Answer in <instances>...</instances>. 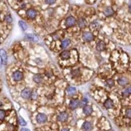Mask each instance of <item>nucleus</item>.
I'll list each match as a JSON object with an SVG mask.
<instances>
[{
    "instance_id": "25",
    "label": "nucleus",
    "mask_w": 131,
    "mask_h": 131,
    "mask_svg": "<svg viewBox=\"0 0 131 131\" xmlns=\"http://www.w3.org/2000/svg\"><path fill=\"white\" fill-rule=\"evenodd\" d=\"M6 117V112L3 109H0V120L3 121Z\"/></svg>"
},
{
    "instance_id": "32",
    "label": "nucleus",
    "mask_w": 131,
    "mask_h": 131,
    "mask_svg": "<svg viewBox=\"0 0 131 131\" xmlns=\"http://www.w3.org/2000/svg\"><path fill=\"white\" fill-rule=\"evenodd\" d=\"M45 3H46L47 4H49V5H51V4L55 3L56 0H45Z\"/></svg>"
},
{
    "instance_id": "6",
    "label": "nucleus",
    "mask_w": 131,
    "mask_h": 131,
    "mask_svg": "<svg viewBox=\"0 0 131 131\" xmlns=\"http://www.w3.org/2000/svg\"><path fill=\"white\" fill-rule=\"evenodd\" d=\"M13 79L15 80V81H20V80H21L23 79V77H24V75H23V73L21 72H20V71H16V72H15L13 73Z\"/></svg>"
},
{
    "instance_id": "20",
    "label": "nucleus",
    "mask_w": 131,
    "mask_h": 131,
    "mask_svg": "<svg viewBox=\"0 0 131 131\" xmlns=\"http://www.w3.org/2000/svg\"><path fill=\"white\" fill-rule=\"evenodd\" d=\"M71 75H72L73 77H79L80 76L79 69H78V68H76V69H73L71 71Z\"/></svg>"
},
{
    "instance_id": "28",
    "label": "nucleus",
    "mask_w": 131,
    "mask_h": 131,
    "mask_svg": "<svg viewBox=\"0 0 131 131\" xmlns=\"http://www.w3.org/2000/svg\"><path fill=\"white\" fill-rule=\"evenodd\" d=\"M87 102H88V101H87V98H83V99L79 102V106H85V105L87 104Z\"/></svg>"
},
{
    "instance_id": "7",
    "label": "nucleus",
    "mask_w": 131,
    "mask_h": 131,
    "mask_svg": "<svg viewBox=\"0 0 131 131\" xmlns=\"http://www.w3.org/2000/svg\"><path fill=\"white\" fill-rule=\"evenodd\" d=\"M79 106V101L78 100L74 99V100L70 101V105H69V107H70V109H75Z\"/></svg>"
},
{
    "instance_id": "5",
    "label": "nucleus",
    "mask_w": 131,
    "mask_h": 131,
    "mask_svg": "<svg viewBox=\"0 0 131 131\" xmlns=\"http://www.w3.org/2000/svg\"><path fill=\"white\" fill-rule=\"evenodd\" d=\"M31 92L32 91L28 88L24 89V90H22L21 92V96L23 98H24V99H28L31 96Z\"/></svg>"
},
{
    "instance_id": "27",
    "label": "nucleus",
    "mask_w": 131,
    "mask_h": 131,
    "mask_svg": "<svg viewBox=\"0 0 131 131\" xmlns=\"http://www.w3.org/2000/svg\"><path fill=\"white\" fill-rule=\"evenodd\" d=\"M30 97L32 98L33 100H36L37 98V93H36V91L33 90L31 92V96Z\"/></svg>"
},
{
    "instance_id": "23",
    "label": "nucleus",
    "mask_w": 131,
    "mask_h": 131,
    "mask_svg": "<svg viewBox=\"0 0 131 131\" xmlns=\"http://www.w3.org/2000/svg\"><path fill=\"white\" fill-rule=\"evenodd\" d=\"M19 25L23 31H26L28 28V25L25 24L24 21H19Z\"/></svg>"
},
{
    "instance_id": "2",
    "label": "nucleus",
    "mask_w": 131,
    "mask_h": 131,
    "mask_svg": "<svg viewBox=\"0 0 131 131\" xmlns=\"http://www.w3.org/2000/svg\"><path fill=\"white\" fill-rule=\"evenodd\" d=\"M75 24H76V19L73 16H69L67 19H66V25L69 27H73Z\"/></svg>"
},
{
    "instance_id": "31",
    "label": "nucleus",
    "mask_w": 131,
    "mask_h": 131,
    "mask_svg": "<svg viewBox=\"0 0 131 131\" xmlns=\"http://www.w3.org/2000/svg\"><path fill=\"white\" fill-rule=\"evenodd\" d=\"M125 115H126V117H127L128 118H131V110H130V109H128L127 110H126Z\"/></svg>"
},
{
    "instance_id": "10",
    "label": "nucleus",
    "mask_w": 131,
    "mask_h": 131,
    "mask_svg": "<svg viewBox=\"0 0 131 131\" xmlns=\"http://www.w3.org/2000/svg\"><path fill=\"white\" fill-rule=\"evenodd\" d=\"M92 108L91 106H89V105H85L83 107V112L84 114H86V115H91V113H92Z\"/></svg>"
},
{
    "instance_id": "17",
    "label": "nucleus",
    "mask_w": 131,
    "mask_h": 131,
    "mask_svg": "<svg viewBox=\"0 0 131 131\" xmlns=\"http://www.w3.org/2000/svg\"><path fill=\"white\" fill-rule=\"evenodd\" d=\"M25 37L31 41H38V38L34 35H33V34H27V35L25 36Z\"/></svg>"
},
{
    "instance_id": "3",
    "label": "nucleus",
    "mask_w": 131,
    "mask_h": 131,
    "mask_svg": "<svg viewBox=\"0 0 131 131\" xmlns=\"http://www.w3.org/2000/svg\"><path fill=\"white\" fill-rule=\"evenodd\" d=\"M47 121V117L45 114L44 113H38L37 116H36V121L40 124L45 123V121Z\"/></svg>"
},
{
    "instance_id": "21",
    "label": "nucleus",
    "mask_w": 131,
    "mask_h": 131,
    "mask_svg": "<svg viewBox=\"0 0 131 131\" xmlns=\"http://www.w3.org/2000/svg\"><path fill=\"white\" fill-rule=\"evenodd\" d=\"M70 44V40H68V39H66V40H64L62 42V48H66Z\"/></svg>"
},
{
    "instance_id": "4",
    "label": "nucleus",
    "mask_w": 131,
    "mask_h": 131,
    "mask_svg": "<svg viewBox=\"0 0 131 131\" xmlns=\"http://www.w3.org/2000/svg\"><path fill=\"white\" fill-rule=\"evenodd\" d=\"M26 14H27L28 18V19H35L36 17V15H37L36 10H34V9H28V10L27 11Z\"/></svg>"
},
{
    "instance_id": "36",
    "label": "nucleus",
    "mask_w": 131,
    "mask_h": 131,
    "mask_svg": "<svg viewBox=\"0 0 131 131\" xmlns=\"http://www.w3.org/2000/svg\"><path fill=\"white\" fill-rule=\"evenodd\" d=\"M0 14H1V13H0Z\"/></svg>"
},
{
    "instance_id": "30",
    "label": "nucleus",
    "mask_w": 131,
    "mask_h": 131,
    "mask_svg": "<svg viewBox=\"0 0 131 131\" xmlns=\"http://www.w3.org/2000/svg\"><path fill=\"white\" fill-rule=\"evenodd\" d=\"M106 84H107L108 86L112 87V86L114 85V80H112V79H109V80H108L107 81H106Z\"/></svg>"
},
{
    "instance_id": "15",
    "label": "nucleus",
    "mask_w": 131,
    "mask_h": 131,
    "mask_svg": "<svg viewBox=\"0 0 131 131\" xmlns=\"http://www.w3.org/2000/svg\"><path fill=\"white\" fill-rule=\"evenodd\" d=\"M60 57L63 60H67L70 58V52L68 51H63L60 54Z\"/></svg>"
},
{
    "instance_id": "14",
    "label": "nucleus",
    "mask_w": 131,
    "mask_h": 131,
    "mask_svg": "<svg viewBox=\"0 0 131 131\" xmlns=\"http://www.w3.org/2000/svg\"><path fill=\"white\" fill-rule=\"evenodd\" d=\"M118 83L121 86H125L126 84L129 83V81L125 77H121L120 79L118 80Z\"/></svg>"
},
{
    "instance_id": "1",
    "label": "nucleus",
    "mask_w": 131,
    "mask_h": 131,
    "mask_svg": "<svg viewBox=\"0 0 131 131\" xmlns=\"http://www.w3.org/2000/svg\"><path fill=\"white\" fill-rule=\"evenodd\" d=\"M0 58H1L2 64L3 65H6L7 63V55L4 49H0Z\"/></svg>"
},
{
    "instance_id": "13",
    "label": "nucleus",
    "mask_w": 131,
    "mask_h": 131,
    "mask_svg": "<svg viewBox=\"0 0 131 131\" xmlns=\"http://www.w3.org/2000/svg\"><path fill=\"white\" fill-rule=\"evenodd\" d=\"M105 48V44L104 42H102V41H100V42L97 43V44H96V49L98 50V51H103Z\"/></svg>"
},
{
    "instance_id": "11",
    "label": "nucleus",
    "mask_w": 131,
    "mask_h": 131,
    "mask_svg": "<svg viewBox=\"0 0 131 131\" xmlns=\"http://www.w3.org/2000/svg\"><path fill=\"white\" fill-rule=\"evenodd\" d=\"M91 129H92V125L89 121H85L83 124V130L84 131H91Z\"/></svg>"
},
{
    "instance_id": "19",
    "label": "nucleus",
    "mask_w": 131,
    "mask_h": 131,
    "mask_svg": "<svg viewBox=\"0 0 131 131\" xmlns=\"http://www.w3.org/2000/svg\"><path fill=\"white\" fill-rule=\"evenodd\" d=\"M33 80H34V82H36V83L40 84V83H41V81H42V77H41V76L39 74L35 75L33 77Z\"/></svg>"
},
{
    "instance_id": "34",
    "label": "nucleus",
    "mask_w": 131,
    "mask_h": 131,
    "mask_svg": "<svg viewBox=\"0 0 131 131\" xmlns=\"http://www.w3.org/2000/svg\"><path fill=\"white\" fill-rule=\"evenodd\" d=\"M21 131H30L28 130V129H25V128H23L21 129Z\"/></svg>"
},
{
    "instance_id": "12",
    "label": "nucleus",
    "mask_w": 131,
    "mask_h": 131,
    "mask_svg": "<svg viewBox=\"0 0 131 131\" xmlns=\"http://www.w3.org/2000/svg\"><path fill=\"white\" fill-rule=\"evenodd\" d=\"M104 105L106 109H112V108H113V106H114L113 101H112L111 99H107L106 101H105Z\"/></svg>"
},
{
    "instance_id": "22",
    "label": "nucleus",
    "mask_w": 131,
    "mask_h": 131,
    "mask_svg": "<svg viewBox=\"0 0 131 131\" xmlns=\"http://www.w3.org/2000/svg\"><path fill=\"white\" fill-rule=\"evenodd\" d=\"M78 24H79L80 28H84L85 26H86V21L81 18V19H79V21H78Z\"/></svg>"
},
{
    "instance_id": "9",
    "label": "nucleus",
    "mask_w": 131,
    "mask_h": 131,
    "mask_svg": "<svg viewBox=\"0 0 131 131\" xmlns=\"http://www.w3.org/2000/svg\"><path fill=\"white\" fill-rule=\"evenodd\" d=\"M68 118V114L66 112H62L57 116V120L59 121H66Z\"/></svg>"
},
{
    "instance_id": "18",
    "label": "nucleus",
    "mask_w": 131,
    "mask_h": 131,
    "mask_svg": "<svg viewBox=\"0 0 131 131\" xmlns=\"http://www.w3.org/2000/svg\"><path fill=\"white\" fill-rule=\"evenodd\" d=\"M113 13H114V11L112 10V8H111V7H107L104 10V15L106 16H112L113 15Z\"/></svg>"
},
{
    "instance_id": "16",
    "label": "nucleus",
    "mask_w": 131,
    "mask_h": 131,
    "mask_svg": "<svg viewBox=\"0 0 131 131\" xmlns=\"http://www.w3.org/2000/svg\"><path fill=\"white\" fill-rule=\"evenodd\" d=\"M66 93H67L69 95H74V94L76 93V89L75 87H68L66 89Z\"/></svg>"
},
{
    "instance_id": "35",
    "label": "nucleus",
    "mask_w": 131,
    "mask_h": 131,
    "mask_svg": "<svg viewBox=\"0 0 131 131\" xmlns=\"http://www.w3.org/2000/svg\"><path fill=\"white\" fill-rule=\"evenodd\" d=\"M62 131H69V130H68V129H63Z\"/></svg>"
},
{
    "instance_id": "33",
    "label": "nucleus",
    "mask_w": 131,
    "mask_h": 131,
    "mask_svg": "<svg viewBox=\"0 0 131 131\" xmlns=\"http://www.w3.org/2000/svg\"><path fill=\"white\" fill-rule=\"evenodd\" d=\"M45 74H46V76H47V77H51V76H52V72H49V71H48V72H45Z\"/></svg>"
},
{
    "instance_id": "8",
    "label": "nucleus",
    "mask_w": 131,
    "mask_h": 131,
    "mask_svg": "<svg viewBox=\"0 0 131 131\" xmlns=\"http://www.w3.org/2000/svg\"><path fill=\"white\" fill-rule=\"evenodd\" d=\"M83 36L84 40L87 41V42H90V41L93 40V39H94V36L91 33V32H84Z\"/></svg>"
},
{
    "instance_id": "29",
    "label": "nucleus",
    "mask_w": 131,
    "mask_h": 131,
    "mask_svg": "<svg viewBox=\"0 0 131 131\" xmlns=\"http://www.w3.org/2000/svg\"><path fill=\"white\" fill-rule=\"evenodd\" d=\"M130 88L129 87V88L125 89V90H124L123 95L125 96H130Z\"/></svg>"
},
{
    "instance_id": "24",
    "label": "nucleus",
    "mask_w": 131,
    "mask_h": 131,
    "mask_svg": "<svg viewBox=\"0 0 131 131\" xmlns=\"http://www.w3.org/2000/svg\"><path fill=\"white\" fill-rule=\"evenodd\" d=\"M19 124L22 126H25L27 125V122L25 121V120L21 117H19Z\"/></svg>"
},
{
    "instance_id": "26",
    "label": "nucleus",
    "mask_w": 131,
    "mask_h": 131,
    "mask_svg": "<svg viewBox=\"0 0 131 131\" xmlns=\"http://www.w3.org/2000/svg\"><path fill=\"white\" fill-rule=\"evenodd\" d=\"M5 20L7 24H11L12 23V17H11V15H7L5 17Z\"/></svg>"
}]
</instances>
